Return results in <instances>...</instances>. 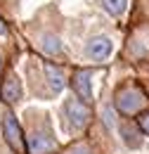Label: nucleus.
I'll use <instances>...</instances> for the list:
<instances>
[{"label":"nucleus","mask_w":149,"mask_h":154,"mask_svg":"<svg viewBox=\"0 0 149 154\" xmlns=\"http://www.w3.org/2000/svg\"><path fill=\"white\" fill-rule=\"evenodd\" d=\"M62 116H64V121H66V128H69L71 133H78V131L88 123L90 109H88V104H85L83 100L69 97V100L64 102V107H62Z\"/></svg>","instance_id":"1"},{"label":"nucleus","mask_w":149,"mask_h":154,"mask_svg":"<svg viewBox=\"0 0 149 154\" xmlns=\"http://www.w3.org/2000/svg\"><path fill=\"white\" fill-rule=\"evenodd\" d=\"M55 149V137L47 126V121H43L40 126H33L31 133L26 137V152L29 154H50Z\"/></svg>","instance_id":"2"},{"label":"nucleus","mask_w":149,"mask_h":154,"mask_svg":"<svg viewBox=\"0 0 149 154\" xmlns=\"http://www.w3.org/2000/svg\"><path fill=\"white\" fill-rule=\"evenodd\" d=\"M114 104H116V109H118L121 114L132 116L144 107V95H142L135 85H123V88H118Z\"/></svg>","instance_id":"3"},{"label":"nucleus","mask_w":149,"mask_h":154,"mask_svg":"<svg viewBox=\"0 0 149 154\" xmlns=\"http://www.w3.org/2000/svg\"><path fill=\"white\" fill-rule=\"evenodd\" d=\"M2 133H5V140L10 142V147L17 154L26 152V142H24V135H21V128H19L17 119L12 112H5L2 114Z\"/></svg>","instance_id":"4"},{"label":"nucleus","mask_w":149,"mask_h":154,"mask_svg":"<svg viewBox=\"0 0 149 154\" xmlns=\"http://www.w3.org/2000/svg\"><path fill=\"white\" fill-rule=\"evenodd\" d=\"M111 50H114V40L109 36H104V33H97V36H93L85 43V57L95 59V62L107 59L111 55Z\"/></svg>","instance_id":"5"},{"label":"nucleus","mask_w":149,"mask_h":154,"mask_svg":"<svg viewBox=\"0 0 149 154\" xmlns=\"http://www.w3.org/2000/svg\"><path fill=\"white\" fill-rule=\"evenodd\" d=\"M71 85H74V93L78 95V100H83L85 104H90V100H93V71L76 69L74 78H71Z\"/></svg>","instance_id":"6"},{"label":"nucleus","mask_w":149,"mask_h":154,"mask_svg":"<svg viewBox=\"0 0 149 154\" xmlns=\"http://www.w3.org/2000/svg\"><path fill=\"white\" fill-rule=\"evenodd\" d=\"M43 69H45V81H47L50 90H52V93H62L64 85H66V76H64L62 66H57V64H52V62H45Z\"/></svg>","instance_id":"7"},{"label":"nucleus","mask_w":149,"mask_h":154,"mask_svg":"<svg viewBox=\"0 0 149 154\" xmlns=\"http://www.w3.org/2000/svg\"><path fill=\"white\" fill-rule=\"evenodd\" d=\"M0 97H2L7 104L19 102V97H21V83H19L17 76H7L5 78V83H2V88H0Z\"/></svg>","instance_id":"8"},{"label":"nucleus","mask_w":149,"mask_h":154,"mask_svg":"<svg viewBox=\"0 0 149 154\" xmlns=\"http://www.w3.org/2000/svg\"><path fill=\"white\" fill-rule=\"evenodd\" d=\"M118 131H121V137H123V142H126L128 147L135 149V147L142 145V137H140L142 131H140V126H135V123H121Z\"/></svg>","instance_id":"9"},{"label":"nucleus","mask_w":149,"mask_h":154,"mask_svg":"<svg viewBox=\"0 0 149 154\" xmlns=\"http://www.w3.org/2000/svg\"><path fill=\"white\" fill-rule=\"evenodd\" d=\"M40 48H43V52H47V55H59V52H62V40L57 38V36L45 33V36L40 38Z\"/></svg>","instance_id":"10"},{"label":"nucleus","mask_w":149,"mask_h":154,"mask_svg":"<svg viewBox=\"0 0 149 154\" xmlns=\"http://www.w3.org/2000/svg\"><path fill=\"white\" fill-rule=\"evenodd\" d=\"M102 7L111 14V17H121L128 7V0H102Z\"/></svg>","instance_id":"11"},{"label":"nucleus","mask_w":149,"mask_h":154,"mask_svg":"<svg viewBox=\"0 0 149 154\" xmlns=\"http://www.w3.org/2000/svg\"><path fill=\"white\" fill-rule=\"evenodd\" d=\"M137 126H140V131H142L144 135H149V109L140 114V119H137Z\"/></svg>","instance_id":"12"},{"label":"nucleus","mask_w":149,"mask_h":154,"mask_svg":"<svg viewBox=\"0 0 149 154\" xmlns=\"http://www.w3.org/2000/svg\"><path fill=\"white\" fill-rule=\"evenodd\" d=\"M102 116H104V123H107L109 128H111L114 123H116V114H114V112H111V107H109V104H107V107L102 109Z\"/></svg>","instance_id":"13"},{"label":"nucleus","mask_w":149,"mask_h":154,"mask_svg":"<svg viewBox=\"0 0 149 154\" xmlns=\"http://www.w3.org/2000/svg\"><path fill=\"white\" fill-rule=\"evenodd\" d=\"M69 154H93V152H90V147H88V145H74Z\"/></svg>","instance_id":"14"},{"label":"nucleus","mask_w":149,"mask_h":154,"mask_svg":"<svg viewBox=\"0 0 149 154\" xmlns=\"http://www.w3.org/2000/svg\"><path fill=\"white\" fill-rule=\"evenodd\" d=\"M7 33V24H5V19L0 17V36H5Z\"/></svg>","instance_id":"15"},{"label":"nucleus","mask_w":149,"mask_h":154,"mask_svg":"<svg viewBox=\"0 0 149 154\" xmlns=\"http://www.w3.org/2000/svg\"><path fill=\"white\" fill-rule=\"evenodd\" d=\"M0 71H2V52H0Z\"/></svg>","instance_id":"16"}]
</instances>
